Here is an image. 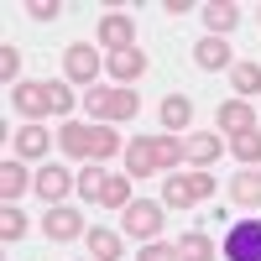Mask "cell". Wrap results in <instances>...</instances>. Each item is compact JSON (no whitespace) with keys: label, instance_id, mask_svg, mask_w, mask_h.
<instances>
[{"label":"cell","instance_id":"obj_1","mask_svg":"<svg viewBox=\"0 0 261 261\" xmlns=\"http://www.w3.org/2000/svg\"><path fill=\"white\" fill-rule=\"evenodd\" d=\"M11 105L27 120H42V115H68L73 94H68V84H58V79H27V84L11 89Z\"/></svg>","mask_w":261,"mask_h":261},{"label":"cell","instance_id":"obj_2","mask_svg":"<svg viewBox=\"0 0 261 261\" xmlns=\"http://www.w3.org/2000/svg\"><path fill=\"white\" fill-rule=\"evenodd\" d=\"M58 146H63V151H73V157H84V162H105V157H115V151H125L120 136H115L110 125H99V120H94V125L68 120V125L58 130Z\"/></svg>","mask_w":261,"mask_h":261},{"label":"cell","instance_id":"obj_3","mask_svg":"<svg viewBox=\"0 0 261 261\" xmlns=\"http://www.w3.org/2000/svg\"><path fill=\"white\" fill-rule=\"evenodd\" d=\"M79 193L89 204H105V209H125L130 204V178L125 172H105L99 162H89L79 172Z\"/></svg>","mask_w":261,"mask_h":261},{"label":"cell","instance_id":"obj_4","mask_svg":"<svg viewBox=\"0 0 261 261\" xmlns=\"http://www.w3.org/2000/svg\"><path fill=\"white\" fill-rule=\"evenodd\" d=\"M84 110H89L94 120H136L141 115V94L120 89V84H115V89H99V84H94V89L84 94Z\"/></svg>","mask_w":261,"mask_h":261},{"label":"cell","instance_id":"obj_5","mask_svg":"<svg viewBox=\"0 0 261 261\" xmlns=\"http://www.w3.org/2000/svg\"><path fill=\"white\" fill-rule=\"evenodd\" d=\"M214 199V178L199 167V172H172V178L162 183V204L167 209H193V204H204Z\"/></svg>","mask_w":261,"mask_h":261},{"label":"cell","instance_id":"obj_6","mask_svg":"<svg viewBox=\"0 0 261 261\" xmlns=\"http://www.w3.org/2000/svg\"><path fill=\"white\" fill-rule=\"evenodd\" d=\"M225 261H261V220H235L220 241Z\"/></svg>","mask_w":261,"mask_h":261},{"label":"cell","instance_id":"obj_7","mask_svg":"<svg viewBox=\"0 0 261 261\" xmlns=\"http://www.w3.org/2000/svg\"><path fill=\"white\" fill-rule=\"evenodd\" d=\"M125 235L130 241H157L162 235V204H146V199L125 204Z\"/></svg>","mask_w":261,"mask_h":261},{"label":"cell","instance_id":"obj_8","mask_svg":"<svg viewBox=\"0 0 261 261\" xmlns=\"http://www.w3.org/2000/svg\"><path fill=\"white\" fill-rule=\"evenodd\" d=\"M42 235H47V241H79V235H89L84 230V214L79 209H68V204H47V220H42Z\"/></svg>","mask_w":261,"mask_h":261},{"label":"cell","instance_id":"obj_9","mask_svg":"<svg viewBox=\"0 0 261 261\" xmlns=\"http://www.w3.org/2000/svg\"><path fill=\"white\" fill-rule=\"evenodd\" d=\"M63 68H68L73 84L94 89V79H99V53H94V42H73V47L63 53Z\"/></svg>","mask_w":261,"mask_h":261},{"label":"cell","instance_id":"obj_10","mask_svg":"<svg viewBox=\"0 0 261 261\" xmlns=\"http://www.w3.org/2000/svg\"><path fill=\"white\" fill-rule=\"evenodd\" d=\"M32 188L42 193L47 204H58L68 188H79V172H68V167H58V162H47V167H37V178H32Z\"/></svg>","mask_w":261,"mask_h":261},{"label":"cell","instance_id":"obj_11","mask_svg":"<svg viewBox=\"0 0 261 261\" xmlns=\"http://www.w3.org/2000/svg\"><path fill=\"white\" fill-rule=\"evenodd\" d=\"M99 47L105 53H125V47H136V27H130V16H105L99 21Z\"/></svg>","mask_w":261,"mask_h":261},{"label":"cell","instance_id":"obj_12","mask_svg":"<svg viewBox=\"0 0 261 261\" xmlns=\"http://www.w3.org/2000/svg\"><path fill=\"white\" fill-rule=\"evenodd\" d=\"M214 125H220L225 136H241V130H256V110H251L246 99H225L220 115H214Z\"/></svg>","mask_w":261,"mask_h":261},{"label":"cell","instance_id":"obj_13","mask_svg":"<svg viewBox=\"0 0 261 261\" xmlns=\"http://www.w3.org/2000/svg\"><path fill=\"white\" fill-rule=\"evenodd\" d=\"M220 151H225L220 130H214V136H209V130H188V136H183V157H188V162H199V167H209Z\"/></svg>","mask_w":261,"mask_h":261},{"label":"cell","instance_id":"obj_14","mask_svg":"<svg viewBox=\"0 0 261 261\" xmlns=\"http://www.w3.org/2000/svg\"><path fill=\"white\" fill-rule=\"evenodd\" d=\"M146 172H157V141L136 136L125 146V178H146Z\"/></svg>","mask_w":261,"mask_h":261},{"label":"cell","instance_id":"obj_15","mask_svg":"<svg viewBox=\"0 0 261 261\" xmlns=\"http://www.w3.org/2000/svg\"><path fill=\"white\" fill-rule=\"evenodd\" d=\"M32 178H37V172H27L16 157H6V162H0V199H6V204H16L21 193L32 188Z\"/></svg>","mask_w":261,"mask_h":261},{"label":"cell","instance_id":"obj_16","mask_svg":"<svg viewBox=\"0 0 261 261\" xmlns=\"http://www.w3.org/2000/svg\"><path fill=\"white\" fill-rule=\"evenodd\" d=\"M105 68H110V73L120 79V89H125L130 79H141V73H146V53H141V47H125V53H110V58H105Z\"/></svg>","mask_w":261,"mask_h":261},{"label":"cell","instance_id":"obj_17","mask_svg":"<svg viewBox=\"0 0 261 261\" xmlns=\"http://www.w3.org/2000/svg\"><path fill=\"white\" fill-rule=\"evenodd\" d=\"M193 63H199L204 73H220V68H230V42H225V37H204L199 47H193Z\"/></svg>","mask_w":261,"mask_h":261},{"label":"cell","instance_id":"obj_18","mask_svg":"<svg viewBox=\"0 0 261 261\" xmlns=\"http://www.w3.org/2000/svg\"><path fill=\"white\" fill-rule=\"evenodd\" d=\"M230 199L246 204V209H261V172H256V167H246V172H235V178H230Z\"/></svg>","mask_w":261,"mask_h":261},{"label":"cell","instance_id":"obj_19","mask_svg":"<svg viewBox=\"0 0 261 261\" xmlns=\"http://www.w3.org/2000/svg\"><path fill=\"white\" fill-rule=\"evenodd\" d=\"M47 146H53V136L37 120H27V125L16 130V157H47Z\"/></svg>","mask_w":261,"mask_h":261},{"label":"cell","instance_id":"obj_20","mask_svg":"<svg viewBox=\"0 0 261 261\" xmlns=\"http://www.w3.org/2000/svg\"><path fill=\"white\" fill-rule=\"evenodd\" d=\"M162 125L167 130H188L193 125V99L188 94H167L162 99Z\"/></svg>","mask_w":261,"mask_h":261},{"label":"cell","instance_id":"obj_21","mask_svg":"<svg viewBox=\"0 0 261 261\" xmlns=\"http://www.w3.org/2000/svg\"><path fill=\"white\" fill-rule=\"evenodd\" d=\"M204 21H209V37H225V32H235L241 11H235L230 0H214V6H204Z\"/></svg>","mask_w":261,"mask_h":261},{"label":"cell","instance_id":"obj_22","mask_svg":"<svg viewBox=\"0 0 261 261\" xmlns=\"http://www.w3.org/2000/svg\"><path fill=\"white\" fill-rule=\"evenodd\" d=\"M84 241H89V256L94 261H120V235L115 230H89Z\"/></svg>","mask_w":261,"mask_h":261},{"label":"cell","instance_id":"obj_23","mask_svg":"<svg viewBox=\"0 0 261 261\" xmlns=\"http://www.w3.org/2000/svg\"><path fill=\"white\" fill-rule=\"evenodd\" d=\"M214 256H220V251H214V241H209V235H199V230L178 241V261H214Z\"/></svg>","mask_w":261,"mask_h":261},{"label":"cell","instance_id":"obj_24","mask_svg":"<svg viewBox=\"0 0 261 261\" xmlns=\"http://www.w3.org/2000/svg\"><path fill=\"white\" fill-rule=\"evenodd\" d=\"M230 151H235L246 167H256V162H261V130H241V136H230Z\"/></svg>","mask_w":261,"mask_h":261},{"label":"cell","instance_id":"obj_25","mask_svg":"<svg viewBox=\"0 0 261 261\" xmlns=\"http://www.w3.org/2000/svg\"><path fill=\"white\" fill-rule=\"evenodd\" d=\"M21 235H27V214H21L16 204H6V209H0V241H21Z\"/></svg>","mask_w":261,"mask_h":261},{"label":"cell","instance_id":"obj_26","mask_svg":"<svg viewBox=\"0 0 261 261\" xmlns=\"http://www.w3.org/2000/svg\"><path fill=\"white\" fill-rule=\"evenodd\" d=\"M230 79H235V89H241V94H256V89H261V63H235Z\"/></svg>","mask_w":261,"mask_h":261},{"label":"cell","instance_id":"obj_27","mask_svg":"<svg viewBox=\"0 0 261 261\" xmlns=\"http://www.w3.org/2000/svg\"><path fill=\"white\" fill-rule=\"evenodd\" d=\"M183 162V136H157V167H178Z\"/></svg>","mask_w":261,"mask_h":261},{"label":"cell","instance_id":"obj_28","mask_svg":"<svg viewBox=\"0 0 261 261\" xmlns=\"http://www.w3.org/2000/svg\"><path fill=\"white\" fill-rule=\"evenodd\" d=\"M16 73H21V53H16V47H11V42H6V47H0V79H6V84H11Z\"/></svg>","mask_w":261,"mask_h":261},{"label":"cell","instance_id":"obj_29","mask_svg":"<svg viewBox=\"0 0 261 261\" xmlns=\"http://www.w3.org/2000/svg\"><path fill=\"white\" fill-rule=\"evenodd\" d=\"M136 261H178V246H162V241H146V251Z\"/></svg>","mask_w":261,"mask_h":261},{"label":"cell","instance_id":"obj_30","mask_svg":"<svg viewBox=\"0 0 261 261\" xmlns=\"http://www.w3.org/2000/svg\"><path fill=\"white\" fill-rule=\"evenodd\" d=\"M58 11H63L58 0H32V6H27V16H32V21H58Z\"/></svg>","mask_w":261,"mask_h":261}]
</instances>
